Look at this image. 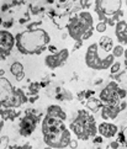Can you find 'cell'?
Segmentation results:
<instances>
[{"label": "cell", "mask_w": 127, "mask_h": 149, "mask_svg": "<svg viewBox=\"0 0 127 149\" xmlns=\"http://www.w3.org/2000/svg\"><path fill=\"white\" fill-rule=\"evenodd\" d=\"M42 136L47 147L52 149H63L69 147L72 132L63 121L45 116L42 120Z\"/></svg>", "instance_id": "6da1fadb"}, {"label": "cell", "mask_w": 127, "mask_h": 149, "mask_svg": "<svg viewBox=\"0 0 127 149\" xmlns=\"http://www.w3.org/2000/svg\"><path fill=\"white\" fill-rule=\"evenodd\" d=\"M16 40V48L21 54H41L47 49L50 45L51 37L43 29L37 30H26L15 36Z\"/></svg>", "instance_id": "7a4b0ae2"}, {"label": "cell", "mask_w": 127, "mask_h": 149, "mask_svg": "<svg viewBox=\"0 0 127 149\" xmlns=\"http://www.w3.org/2000/svg\"><path fill=\"white\" fill-rule=\"evenodd\" d=\"M67 31L75 42L89 40L94 33V19L89 11H79L67 24Z\"/></svg>", "instance_id": "3957f363"}, {"label": "cell", "mask_w": 127, "mask_h": 149, "mask_svg": "<svg viewBox=\"0 0 127 149\" xmlns=\"http://www.w3.org/2000/svg\"><path fill=\"white\" fill-rule=\"evenodd\" d=\"M70 132L77 136L78 139L88 141L90 138H95L98 133V126L94 116L87 110H78L77 116L70 122Z\"/></svg>", "instance_id": "277c9868"}, {"label": "cell", "mask_w": 127, "mask_h": 149, "mask_svg": "<svg viewBox=\"0 0 127 149\" xmlns=\"http://www.w3.org/2000/svg\"><path fill=\"white\" fill-rule=\"evenodd\" d=\"M27 101L22 89L15 88L6 78H0V109H19Z\"/></svg>", "instance_id": "5b68a950"}, {"label": "cell", "mask_w": 127, "mask_h": 149, "mask_svg": "<svg viewBox=\"0 0 127 149\" xmlns=\"http://www.w3.org/2000/svg\"><path fill=\"white\" fill-rule=\"evenodd\" d=\"M95 13L98 14L100 22L110 26H116L124 17L122 1L121 0H98L94 3Z\"/></svg>", "instance_id": "8992f818"}, {"label": "cell", "mask_w": 127, "mask_h": 149, "mask_svg": "<svg viewBox=\"0 0 127 149\" xmlns=\"http://www.w3.org/2000/svg\"><path fill=\"white\" fill-rule=\"evenodd\" d=\"M115 57L111 53H105L100 49L98 43H91L85 53V64L94 70H106L112 67Z\"/></svg>", "instance_id": "52a82bcc"}, {"label": "cell", "mask_w": 127, "mask_h": 149, "mask_svg": "<svg viewBox=\"0 0 127 149\" xmlns=\"http://www.w3.org/2000/svg\"><path fill=\"white\" fill-rule=\"evenodd\" d=\"M127 96V90L119 86V83L110 81L99 94V100L104 105H120Z\"/></svg>", "instance_id": "ba28073f"}, {"label": "cell", "mask_w": 127, "mask_h": 149, "mask_svg": "<svg viewBox=\"0 0 127 149\" xmlns=\"http://www.w3.org/2000/svg\"><path fill=\"white\" fill-rule=\"evenodd\" d=\"M42 118V113L33 109L26 110L25 116L21 117L19 122V133L22 137H30L36 131V127Z\"/></svg>", "instance_id": "9c48e42d"}, {"label": "cell", "mask_w": 127, "mask_h": 149, "mask_svg": "<svg viewBox=\"0 0 127 149\" xmlns=\"http://www.w3.org/2000/svg\"><path fill=\"white\" fill-rule=\"evenodd\" d=\"M15 46H16L15 36H13V33L8 30H0V58L6 59Z\"/></svg>", "instance_id": "30bf717a"}, {"label": "cell", "mask_w": 127, "mask_h": 149, "mask_svg": "<svg viewBox=\"0 0 127 149\" xmlns=\"http://www.w3.org/2000/svg\"><path fill=\"white\" fill-rule=\"evenodd\" d=\"M70 52L67 48H62L61 51H58L54 54H48L45 58V64L47 65V68L50 69H57L62 65L66 64L67 59L69 58Z\"/></svg>", "instance_id": "8fae6325"}, {"label": "cell", "mask_w": 127, "mask_h": 149, "mask_svg": "<svg viewBox=\"0 0 127 149\" xmlns=\"http://www.w3.org/2000/svg\"><path fill=\"white\" fill-rule=\"evenodd\" d=\"M126 105H127V102L125 100L120 105H104L101 109V118L105 121L117 118L119 113L126 109Z\"/></svg>", "instance_id": "7c38bea8"}, {"label": "cell", "mask_w": 127, "mask_h": 149, "mask_svg": "<svg viewBox=\"0 0 127 149\" xmlns=\"http://www.w3.org/2000/svg\"><path fill=\"white\" fill-rule=\"evenodd\" d=\"M98 133L104 138H112L119 133L117 126L109 122H103L98 126Z\"/></svg>", "instance_id": "4fadbf2b"}, {"label": "cell", "mask_w": 127, "mask_h": 149, "mask_svg": "<svg viewBox=\"0 0 127 149\" xmlns=\"http://www.w3.org/2000/svg\"><path fill=\"white\" fill-rule=\"evenodd\" d=\"M115 35L121 46L127 45V21L121 20L115 26Z\"/></svg>", "instance_id": "5bb4252c"}, {"label": "cell", "mask_w": 127, "mask_h": 149, "mask_svg": "<svg viewBox=\"0 0 127 149\" xmlns=\"http://www.w3.org/2000/svg\"><path fill=\"white\" fill-rule=\"evenodd\" d=\"M46 116H50V117H52V118L59 120V121H63V122L67 120L66 111L58 105H50L48 107H47Z\"/></svg>", "instance_id": "9a60e30c"}, {"label": "cell", "mask_w": 127, "mask_h": 149, "mask_svg": "<svg viewBox=\"0 0 127 149\" xmlns=\"http://www.w3.org/2000/svg\"><path fill=\"white\" fill-rule=\"evenodd\" d=\"M10 73L16 78L17 81H22L25 79V68L22 65V63H20V62H14L10 65Z\"/></svg>", "instance_id": "2e32d148"}, {"label": "cell", "mask_w": 127, "mask_h": 149, "mask_svg": "<svg viewBox=\"0 0 127 149\" xmlns=\"http://www.w3.org/2000/svg\"><path fill=\"white\" fill-rule=\"evenodd\" d=\"M98 45L100 47V49L104 51L105 53H111V52H112V49H114V47H115L112 38L109 37V36H103L99 40Z\"/></svg>", "instance_id": "e0dca14e"}, {"label": "cell", "mask_w": 127, "mask_h": 149, "mask_svg": "<svg viewBox=\"0 0 127 149\" xmlns=\"http://www.w3.org/2000/svg\"><path fill=\"white\" fill-rule=\"evenodd\" d=\"M0 115L4 121H14L21 115V111L17 109H0Z\"/></svg>", "instance_id": "ac0fdd59"}, {"label": "cell", "mask_w": 127, "mask_h": 149, "mask_svg": "<svg viewBox=\"0 0 127 149\" xmlns=\"http://www.w3.org/2000/svg\"><path fill=\"white\" fill-rule=\"evenodd\" d=\"M54 99L58 100V101H72L73 100V95H72L70 91H68L67 89L57 88Z\"/></svg>", "instance_id": "d6986e66"}, {"label": "cell", "mask_w": 127, "mask_h": 149, "mask_svg": "<svg viewBox=\"0 0 127 149\" xmlns=\"http://www.w3.org/2000/svg\"><path fill=\"white\" fill-rule=\"evenodd\" d=\"M85 105H87L88 110H90L91 112H99V111L103 109V106H104V104L96 97H91L90 100H88Z\"/></svg>", "instance_id": "ffe728a7"}, {"label": "cell", "mask_w": 127, "mask_h": 149, "mask_svg": "<svg viewBox=\"0 0 127 149\" xmlns=\"http://www.w3.org/2000/svg\"><path fill=\"white\" fill-rule=\"evenodd\" d=\"M116 142H117L120 146H124L127 148V126L117 133V139H116Z\"/></svg>", "instance_id": "44dd1931"}, {"label": "cell", "mask_w": 127, "mask_h": 149, "mask_svg": "<svg viewBox=\"0 0 127 149\" xmlns=\"http://www.w3.org/2000/svg\"><path fill=\"white\" fill-rule=\"evenodd\" d=\"M41 90V84L40 83H31L29 85V95L31 96H38V93Z\"/></svg>", "instance_id": "7402d4cb"}, {"label": "cell", "mask_w": 127, "mask_h": 149, "mask_svg": "<svg viewBox=\"0 0 127 149\" xmlns=\"http://www.w3.org/2000/svg\"><path fill=\"white\" fill-rule=\"evenodd\" d=\"M125 48H124V46H121V45H117V46H115L114 47V49L112 52H111V54H112L115 58H120V57H122L125 54Z\"/></svg>", "instance_id": "603a6c76"}, {"label": "cell", "mask_w": 127, "mask_h": 149, "mask_svg": "<svg viewBox=\"0 0 127 149\" xmlns=\"http://www.w3.org/2000/svg\"><path fill=\"white\" fill-rule=\"evenodd\" d=\"M9 147V137L3 136L0 138V149H6Z\"/></svg>", "instance_id": "cb8c5ba5"}, {"label": "cell", "mask_w": 127, "mask_h": 149, "mask_svg": "<svg viewBox=\"0 0 127 149\" xmlns=\"http://www.w3.org/2000/svg\"><path fill=\"white\" fill-rule=\"evenodd\" d=\"M110 69H111V74H112V75H115V74H117V73H120L121 63H120V62H115L114 64H112V67H111Z\"/></svg>", "instance_id": "d4e9b609"}, {"label": "cell", "mask_w": 127, "mask_h": 149, "mask_svg": "<svg viewBox=\"0 0 127 149\" xmlns=\"http://www.w3.org/2000/svg\"><path fill=\"white\" fill-rule=\"evenodd\" d=\"M106 24L105 22H99L98 25H96V27H95V30L98 31V32H100V33H103V32H105L106 31Z\"/></svg>", "instance_id": "484cf974"}, {"label": "cell", "mask_w": 127, "mask_h": 149, "mask_svg": "<svg viewBox=\"0 0 127 149\" xmlns=\"http://www.w3.org/2000/svg\"><path fill=\"white\" fill-rule=\"evenodd\" d=\"M42 25V21H37V22H32L27 25V30H37L40 29V26Z\"/></svg>", "instance_id": "4316f807"}, {"label": "cell", "mask_w": 127, "mask_h": 149, "mask_svg": "<svg viewBox=\"0 0 127 149\" xmlns=\"http://www.w3.org/2000/svg\"><path fill=\"white\" fill-rule=\"evenodd\" d=\"M9 148L10 149H32V147H31V144H29V143H26L24 146H13Z\"/></svg>", "instance_id": "83f0119b"}, {"label": "cell", "mask_w": 127, "mask_h": 149, "mask_svg": "<svg viewBox=\"0 0 127 149\" xmlns=\"http://www.w3.org/2000/svg\"><path fill=\"white\" fill-rule=\"evenodd\" d=\"M95 95V91L94 90H91V89H88V90H85V100L88 101V100H90L93 96Z\"/></svg>", "instance_id": "f1b7e54d"}, {"label": "cell", "mask_w": 127, "mask_h": 149, "mask_svg": "<svg viewBox=\"0 0 127 149\" xmlns=\"http://www.w3.org/2000/svg\"><path fill=\"white\" fill-rule=\"evenodd\" d=\"M93 143L95 146H98V144H103V137L100 136V137H95V138H93Z\"/></svg>", "instance_id": "f546056e"}, {"label": "cell", "mask_w": 127, "mask_h": 149, "mask_svg": "<svg viewBox=\"0 0 127 149\" xmlns=\"http://www.w3.org/2000/svg\"><path fill=\"white\" fill-rule=\"evenodd\" d=\"M14 25V21H13V19H10L9 21H3V26L5 29H9L10 26H13Z\"/></svg>", "instance_id": "4dcf8cb0"}, {"label": "cell", "mask_w": 127, "mask_h": 149, "mask_svg": "<svg viewBox=\"0 0 127 149\" xmlns=\"http://www.w3.org/2000/svg\"><path fill=\"white\" fill-rule=\"evenodd\" d=\"M47 49H48L50 52H51V54H54V53H57L58 52V49H57V47L56 46H48V48H47Z\"/></svg>", "instance_id": "1f68e13d"}, {"label": "cell", "mask_w": 127, "mask_h": 149, "mask_svg": "<svg viewBox=\"0 0 127 149\" xmlns=\"http://www.w3.org/2000/svg\"><path fill=\"white\" fill-rule=\"evenodd\" d=\"M124 74H125V72H121V73H117V74H115V75H114V78L116 79V83H117L119 80H121V77H122L124 75Z\"/></svg>", "instance_id": "d6a6232c"}, {"label": "cell", "mask_w": 127, "mask_h": 149, "mask_svg": "<svg viewBox=\"0 0 127 149\" xmlns=\"http://www.w3.org/2000/svg\"><path fill=\"white\" fill-rule=\"evenodd\" d=\"M109 147L111 148V149H117L119 147H120V144H119V143L117 142H112V143H110V144H109Z\"/></svg>", "instance_id": "836d02e7"}, {"label": "cell", "mask_w": 127, "mask_h": 149, "mask_svg": "<svg viewBox=\"0 0 127 149\" xmlns=\"http://www.w3.org/2000/svg\"><path fill=\"white\" fill-rule=\"evenodd\" d=\"M69 147H70L72 149H77V147H78V142H77L75 139H72V142H70Z\"/></svg>", "instance_id": "e575fe53"}, {"label": "cell", "mask_w": 127, "mask_h": 149, "mask_svg": "<svg viewBox=\"0 0 127 149\" xmlns=\"http://www.w3.org/2000/svg\"><path fill=\"white\" fill-rule=\"evenodd\" d=\"M82 46H83V42H75V46H74V48H73V52L77 51V49H79Z\"/></svg>", "instance_id": "d590c367"}, {"label": "cell", "mask_w": 127, "mask_h": 149, "mask_svg": "<svg viewBox=\"0 0 127 149\" xmlns=\"http://www.w3.org/2000/svg\"><path fill=\"white\" fill-rule=\"evenodd\" d=\"M4 123H5V121L3 120L1 115H0V133H1V130H3V127H4Z\"/></svg>", "instance_id": "8d00e7d4"}, {"label": "cell", "mask_w": 127, "mask_h": 149, "mask_svg": "<svg viewBox=\"0 0 127 149\" xmlns=\"http://www.w3.org/2000/svg\"><path fill=\"white\" fill-rule=\"evenodd\" d=\"M124 57H125V68H126V70H127V49L125 51V54H124Z\"/></svg>", "instance_id": "74e56055"}, {"label": "cell", "mask_w": 127, "mask_h": 149, "mask_svg": "<svg viewBox=\"0 0 127 149\" xmlns=\"http://www.w3.org/2000/svg\"><path fill=\"white\" fill-rule=\"evenodd\" d=\"M0 77H1V78L4 77V70H1V69H0Z\"/></svg>", "instance_id": "f35d334b"}, {"label": "cell", "mask_w": 127, "mask_h": 149, "mask_svg": "<svg viewBox=\"0 0 127 149\" xmlns=\"http://www.w3.org/2000/svg\"><path fill=\"white\" fill-rule=\"evenodd\" d=\"M3 21H4V20H3V17H1V14H0V25H3Z\"/></svg>", "instance_id": "ab89813d"}, {"label": "cell", "mask_w": 127, "mask_h": 149, "mask_svg": "<svg viewBox=\"0 0 127 149\" xmlns=\"http://www.w3.org/2000/svg\"><path fill=\"white\" fill-rule=\"evenodd\" d=\"M45 149H52V148H50V147H46V148H45Z\"/></svg>", "instance_id": "60d3db41"}, {"label": "cell", "mask_w": 127, "mask_h": 149, "mask_svg": "<svg viewBox=\"0 0 127 149\" xmlns=\"http://www.w3.org/2000/svg\"><path fill=\"white\" fill-rule=\"evenodd\" d=\"M125 4H126V5H127V1H126V3H125Z\"/></svg>", "instance_id": "b9f144b4"}, {"label": "cell", "mask_w": 127, "mask_h": 149, "mask_svg": "<svg viewBox=\"0 0 127 149\" xmlns=\"http://www.w3.org/2000/svg\"><path fill=\"white\" fill-rule=\"evenodd\" d=\"M0 61H1V58H0Z\"/></svg>", "instance_id": "7bdbcfd3"}]
</instances>
